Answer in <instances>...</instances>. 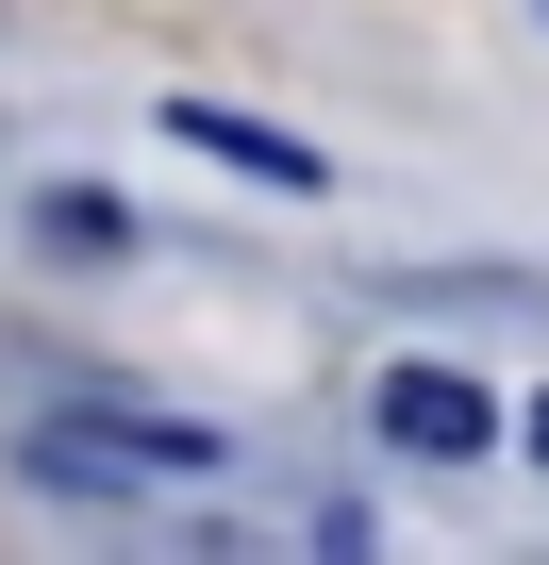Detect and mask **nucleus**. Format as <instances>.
<instances>
[{
    "label": "nucleus",
    "mask_w": 549,
    "mask_h": 565,
    "mask_svg": "<svg viewBox=\"0 0 549 565\" xmlns=\"http://www.w3.org/2000/svg\"><path fill=\"white\" fill-rule=\"evenodd\" d=\"M367 433H383V449H416V466H466V449H499V399H483L466 366H383Z\"/></svg>",
    "instance_id": "f257e3e1"
},
{
    "label": "nucleus",
    "mask_w": 549,
    "mask_h": 565,
    "mask_svg": "<svg viewBox=\"0 0 549 565\" xmlns=\"http://www.w3.org/2000/svg\"><path fill=\"white\" fill-rule=\"evenodd\" d=\"M34 249H67V266H101V249H134V216H117V200H34Z\"/></svg>",
    "instance_id": "7ed1b4c3"
},
{
    "label": "nucleus",
    "mask_w": 549,
    "mask_h": 565,
    "mask_svg": "<svg viewBox=\"0 0 549 565\" xmlns=\"http://www.w3.org/2000/svg\"><path fill=\"white\" fill-rule=\"evenodd\" d=\"M516 433H532V466H549V399H532V416H516Z\"/></svg>",
    "instance_id": "20e7f679"
},
{
    "label": "nucleus",
    "mask_w": 549,
    "mask_h": 565,
    "mask_svg": "<svg viewBox=\"0 0 549 565\" xmlns=\"http://www.w3.org/2000/svg\"><path fill=\"white\" fill-rule=\"evenodd\" d=\"M167 134H183V150H217V167H250V183H284V200H317V183H334L284 117H233V100H167Z\"/></svg>",
    "instance_id": "f03ea898"
}]
</instances>
